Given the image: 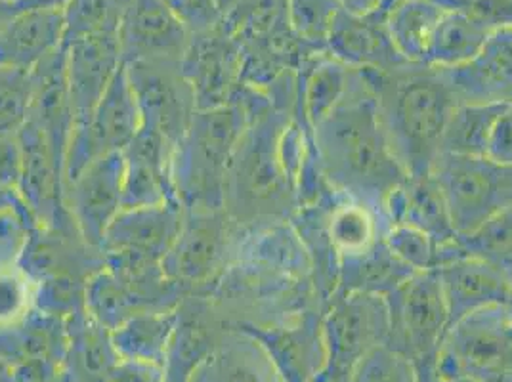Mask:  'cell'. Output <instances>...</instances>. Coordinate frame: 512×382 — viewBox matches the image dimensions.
Returning a JSON list of instances; mask_svg holds the SVG:
<instances>
[{"mask_svg": "<svg viewBox=\"0 0 512 382\" xmlns=\"http://www.w3.org/2000/svg\"><path fill=\"white\" fill-rule=\"evenodd\" d=\"M256 115L245 102L197 109L172 155L174 190L184 211H224L226 174L235 148Z\"/></svg>", "mask_w": 512, "mask_h": 382, "instance_id": "277c9868", "label": "cell"}, {"mask_svg": "<svg viewBox=\"0 0 512 382\" xmlns=\"http://www.w3.org/2000/svg\"><path fill=\"white\" fill-rule=\"evenodd\" d=\"M323 226L333 251L339 256V262L371 251L383 241L386 230V222L381 214L360 201L342 195L323 216Z\"/></svg>", "mask_w": 512, "mask_h": 382, "instance_id": "cb8c5ba5", "label": "cell"}, {"mask_svg": "<svg viewBox=\"0 0 512 382\" xmlns=\"http://www.w3.org/2000/svg\"><path fill=\"white\" fill-rule=\"evenodd\" d=\"M302 79L297 75V104L302 115V127L312 134V128L337 106L346 94L354 69L318 52L308 56L302 64Z\"/></svg>", "mask_w": 512, "mask_h": 382, "instance_id": "7402d4cb", "label": "cell"}, {"mask_svg": "<svg viewBox=\"0 0 512 382\" xmlns=\"http://www.w3.org/2000/svg\"><path fill=\"white\" fill-rule=\"evenodd\" d=\"M190 382H270L264 361L245 344L224 346L195 367Z\"/></svg>", "mask_w": 512, "mask_h": 382, "instance_id": "f1b7e54d", "label": "cell"}, {"mask_svg": "<svg viewBox=\"0 0 512 382\" xmlns=\"http://www.w3.org/2000/svg\"><path fill=\"white\" fill-rule=\"evenodd\" d=\"M29 279L20 270H0V325H12L29 308Z\"/></svg>", "mask_w": 512, "mask_h": 382, "instance_id": "e575fe53", "label": "cell"}, {"mask_svg": "<svg viewBox=\"0 0 512 382\" xmlns=\"http://www.w3.org/2000/svg\"><path fill=\"white\" fill-rule=\"evenodd\" d=\"M117 35L123 64L146 60L182 62L192 39L190 29L163 0H128Z\"/></svg>", "mask_w": 512, "mask_h": 382, "instance_id": "4fadbf2b", "label": "cell"}, {"mask_svg": "<svg viewBox=\"0 0 512 382\" xmlns=\"http://www.w3.org/2000/svg\"><path fill=\"white\" fill-rule=\"evenodd\" d=\"M178 314L172 310L144 312L111 331V344L119 360L142 361L165 367Z\"/></svg>", "mask_w": 512, "mask_h": 382, "instance_id": "d4e9b609", "label": "cell"}, {"mask_svg": "<svg viewBox=\"0 0 512 382\" xmlns=\"http://www.w3.org/2000/svg\"><path fill=\"white\" fill-rule=\"evenodd\" d=\"M159 365L142 363V361L119 360L111 371V382H167L161 375Z\"/></svg>", "mask_w": 512, "mask_h": 382, "instance_id": "74e56055", "label": "cell"}, {"mask_svg": "<svg viewBox=\"0 0 512 382\" xmlns=\"http://www.w3.org/2000/svg\"><path fill=\"white\" fill-rule=\"evenodd\" d=\"M33 69L0 67V138L16 136L33 106Z\"/></svg>", "mask_w": 512, "mask_h": 382, "instance_id": "d6a6232c", "label": "cell"}, {"mask_svg": "<svg viewBox=\"0 0 512 382\" xmlns=\"http://www.w3.org/2000/svg\"><path fill=\"white\" fill-rule=\"evenodd\" d=\"M123 153V209L180 203L172 180L174 146L142 127Z\"/></svg>", "mask_w": 512, "mask_h": 382, "instance_id": "5bb4252c", "label": "cell"}, {"mask_svg": "<svg viewBox=\"0 0 512 382\" xmlns=\"http://www.w3.org/2000/svg\"><path fill=\"white\" fill-rule=\"evenodd\" d=\"M342 10L354 16H371L383 14L396 0H339Z\"/></svg>", "mask_w": 512, "mask_h": 382, "instance_id": "f35d334b", "label": "cell"}, {"mask_svg": "<svg viewBox=\"0 0 512 382\" xmlns=\"http://www.w3.org/2000/svg\"><path fill=\"white\" fill-rule=\"evenodd\" d=\"M291 121L293 117L268 107L241 136L224 190V213L232 222L272 226L297 209V180L281 151V138Z\"/></svg>", "mask_w": 512, "mask_h": 382, "instance_id": "3957f363", "label": "cell"}, {"mask_svg": "<svg viewBox=\"0 0 512 382\" xmlns=\"http://www.w3.org/2000/svg\"><path fill=\"white\" fill-rule=\"evenodd\" d=\"M383 216L386 226L406 224L430 235L440 245L457 239L449 222L444 199L430 176H409L384 201Z\"/></svg>", "mask_w": 512, "mask_h": 382, "instance_id": "44dd1931", "label": "cell"}, {"mask_svg": "<svg viewBox=\"0 0 512 382\" xmlns=\"http://www.w3.org/2000/svg\"><path fill=\"white\" fill-rule=\"evenodd\" d=\"M362 71L373 90L379 121L394 157L407 176H428L442 155L449 115L459 104L446 71L428 64Z\"/></svg>", "mask_w": 512, "mask_h": 382, "instance_id": "7a4b0ae2", "label": "cell"}, {"mask_svg": "<svg viewBox=\"0 0 512 382\" xmlns=\"http://www.w3.org/2000/svg\"><path fill=\"white\" fill-rule=\"evenodd\" d=\"M312 144L327 186L381 216L388 195L409 178L386 140L362 69H354L341 102L312 128Z\"/></svg>", "mask_w": 512, "mask_h": 382, "instance_id": "6da1fadb", "label": "cell"}, {"mask_svg": "<svg viewBox=\"0 0 512 382\" xmlns=\"http://www.w3.org/2000/svg\"><path fill=\"white\" fill-rule=\"evenodd\" d=\"M228 214L224 211H186L182 230L163 272L176 285H203L220 268L228 249Z\"/></svg>", "mask_w": 512, "mask_h": 382, "instance_id": "7c38bea8", "label": "cell"}, {"mask_svg": "<svg viewBox=\"0 0 512 382\" xmlns=\"http://www.w3.org/2000/svg\"><path fill=\"white\" fill-rule=\"evenodd\" d=\"M8 191H10V186H4V184H0V211L8 205V201H10V195H8Z\"/></svg>", "mask_w": 512, "mask_h": 382, "instance_id": "b9f144b4", "label": "cell"}, {"mask_svg": "<svg viewBox=\"0 0 512 382\" xmlns=\"http://www.w3.org/2000/svg\"><path fill=\"white\" fill-rule=\"evenodd\" d=\"M463 255L484 260L512 279V207L490 218L476 232L457 237Z\"/></svg>", "mask_w": 512, "mask_h": 382, "instance_id": "4dcf8cb0", "label": "cell"}, {"mask_svg": "<svg viewBox=\"0 0 512 382\" xmlns=\"http://www.w3.org/2000/svg\"><path fill=\"white\" fill-rule=\"evenodd\" d=\"M127 6L128 0H71L64 10V43L94 33H119Z\"/></svg>", "mask_w": 512, "mask_h": 382, "instance_id": "1f68e13d", "label": "cell"}, {"mask_svg": "<svg viewBox=\"0 0 512 382\" xmlns=\"http://www.w3.org/2000/svg\"><path fill=\"white\" fill-rule=\"evenodd\" d=\"M342 12L339 0H287V22L306 50L325 52L333 25Z\"/></svg>", "mask_w": 512, "mask_h": 382, "instance_id": "f546056e", "label": "cell"}, {"mask_svg": "<svg viewBox=\"0 0 512 382\" xmlns=\"http://www.w3.org/2000/svg\"><path fill=\"white\" fill-rule=\"evenodd\" d=\"M65 39L64 10H27L0 29V67L33 69Z\"/></svg>", "mask_w": 512, "mask_h": 382, "instance_id": "d6986e66", "label": "cell"}, {"mask_svg": "<svg viewBox=\"0 0 512 382\" xmlns=\"http://www.w3.org/2000/svg\"><path fill=\"white\" fill-rule=\"evenodd\" d=\"M444 71L459 104L512 100V27L493 29L470 62Z\"/></svg>", "mask_w": 512, "mask_h": 382, "instance_id": "e0dca14e", "label": "cell"}, {"mask_svg": "<svg viewBox=\"0 0 512 382\" xmlns=\"http://www.w3.org/2000/svg\"><path fill=\"white\" fill-rule=\"evenodd\" d=\"M491 31L490 25L478 16L459 6H449L434 33L427 64L440 69L467 64L482 50Z\"/></svg>", "mask_w": 512, "mask_h": 382, "instance_id": "484cf974", "label": "cell"}, {"mask_svg": "<svg viewBox=\"0 0 512 382\" xmlns=\"http://www.w3.org/2000/svg\"><path fill=\"white\" fill-rule=\"evenodd\" d=\"M392 331H400L417 350L432 348L449 325V312L434 270L417 272L386 295Z\"/></svg>", "mask_w": 512, "mask_h": 382, "instance_id": "9a60e30c", "label": "cell"}, {"mask_svg": "<svg viewBox=\"0 0 512 382\" xmlns=\"http://www.w3.org/2000/svg\"><path fill=\"white\" fill-rule=\"evenodd\" d=\"M501 104H457L442 136V153L486 157L491 125Z\"/></svg>", "mask_w": 512, "mask_h": 382, "instance_id": "83f0119b", "label": "cell"}, {"mask_svg": "<svg viewBox=\"0 0 512 382\" xmlns=\"http://www.w3.org/2000/svg\"><path fill=\"white\" fill-rule=\"evenodd\" d=\"M123 209V153L92 161L69 180V211L86 245L100 249L113 218Z\"/></svg>", "mask_w": 512, "mask_h": 382, "instance_id": "8fae6325", "label": "cell"}, {"mask_svg": "<svg viewBox=\"0 0 512 382\" xmlns=\"http://www.w3.org/2000/svg\"><path fill=\"white\" fill-rule=\"evenodd\" d=\"M436 276L449 312V325L478 310L505 304L512 295V279L484 260L459 253L440 264Z\"/></svg>", "mask_w": 512, "mask_h": 382, "instance_id": "2e32d148", "label": "cell"}, {"mask_svg": "<svg viewBox=\"0 0 512 382\" xmlns=\"http://www.w3.org/2000/svg\"><path fill=\"white\" fill-rule=\"evenodd\" d=\"M71 0H8V4L20 14L27 10H65Z\"/></svg>", "mask_w": 512, "mask_h": 382, "instance_id": "ab89813d", "label": "cell"}, {"mask_svg": "<svg viewBox=\"0 0 512 382\" xmlns=\"http://www.w3.org/2000/svg\"><path fill=\"white\" fill-rule=\"evenodd\" d=\"M142 125V113L123 64L90 119L71 130L65 155L67 180H73L92 161L121 153L136 138Z\"/></svg>", "mask_w": 512, "mask_h": 382, "instance_id": "8992f818", "label": "cell"}, {"mask_svg": "<svg viewBox=\"0 0 512 382\" xmlns=\"http://www.w3.org/2000/svg\"><path fill=\"white\" fill-rule=\"evenodd\" d=\"M388 251L413 272H430L438 268L440 243L430 235L406 224H390L383 234Z\"/></svg>", "mask_w": 512, "mask_h": 382, "instance_id": "836d02e7", "label": "cell"}, {"mask_svg": "<svg viewBox=\"0 0 512 382\" xmlns=\"http://www.w3.org/2000/svg\"><path fill=\"white\" fill-rule=\"evenodd\" d=\"M125 69L142 113V127L155 130L176 148L197 113L195 94L182 73V64L146 60L128 62Z\"/></svg>", "mask_w": 512, "mask_h": 382, "instance_id": "52a82bcc", "label": "cell"}, {"mask_svg": "<svg viewBox=\"0 0 512 382\" xmlns=\"http://www.w3.org/2000/svg\"><path fill=\"white\" fill-rule=\"evenodd\" d=\"M386 12L354 16L342 10L333 25L325 52L352 69L388 71L406 62L386 31Z\"/></svg>", "mask_w": 512, "mask_h": 382, "instance_id": "ac0fdd59", "label": "cell"}, {"mask_svg": "<svg viewBox=\"0 0 512 382\" xmlns=\"http://www.w3.org/2000/svg\"><path fill=\"white\" fill-rule=\"evenodd\" d=\"M184 207L167 203L159 207L121 209L102 239L100 251L109 262L161 264L176 241L184 222Z\"/></svg>", "mask_w": 512, "mask_h": 382, "instance_id": "9c48e42d", "label": "cell"}, {"mask_svg": "<svg viewBox=\"0 0 512 382\" xmlns=\"http://www.w3.org/2000/svg\"><path fill=\"white\" fill-rule=\"evenodd\" d=\"M180 64L192 85L197 109L230 104L243 81V50L224 23L193 33Z\"/></svg>", "mask_w": 512, "mask_h": 382, "instance_id": "ba28073f", "label": "cell"}, {"mask_svg": "<svg viewBox=\"0 0 512 382\" xmlns=\"http://www.w3.org/2000/svg\"><path fill=\"white\" fill-rule=\"evenodd\" d=\"M172 14L184 23L190 33H201L218 27L224 18L218 10L216 0H163Z\"/></svg>", "mask_w": 512, "mask_h": 382, "instance_id": "d590c367", "label": "cell"}, {"mask_svg": "<svg viewBox=\"0 0 512 382\" xmlns=\"http://www.w3.org/2000/svg\"><path fill=\"white\" fill-rule=\"evenodd\" d=\"M14 16H18V12L8 4V0H0V29L12 22Z\"/></svg>", "mask_w": 512, "mask_h": 382, "instance_id": "60d3db41", "label": "cell"}, {"mask_svg": "<svg viewBox=\"0 0 512 382\" xmlns=\"http://www.w3.org/2000/svg\"><path fill=\"white\" fill-rule=\"evenodd\" d=\"M64 44L69 106L73 128H77L85 125L100 104L107 86L123 67V54L117 33L83 35Z\"/></svg>", "mask_w": 512, "mask_h": 382, "instance_id": "30bf717a", "label": "cell"}, {"mask_svg": "<svg viewBox=\"0 0 512 382\" xmlns=\"http://www.w3.org/2000/svg\"><path fill=\"white\" fill-rule=\"evenodd\" d=\"M486 157L512 167V100L503 102L491 125Z\"/></svg>", "mask_w": 512, "mask_h": 382, "instance_id": "8d00e7d4", "label": "cell"}, {"mask_svg": "<svg viewBox=\"0 0 512 382\" xmlns=\"http://www.w3.org/2000/svg\"><path fill=\"white\" fill-rule=\"evenodd\" d=\"M417 274L388 251L384 239L371 251L339 262V287L337 291H360L383 295L392 293L409 277Z\"/></svg>", "mask_w": 512, "mask_h": 382, "instance_id": "4316f807", "label": "cell"}, {"mask_svg": "<svg viewBox=\"0 0 512 382\" xmlns=\"http://www.w3.org/2000/svg\"><path fill=\"white\" fill-rule=\"evenodd\" d=\"M440 191L457 237L512 207V167L488 157L442 153L428 174Z\"/></svg>", "mask_w": 512, "mask_h": 382, "instance_id": "5b68a950", "label": "cell"}, {"mask_svg": "<svg viewBox=\"0 0 512 382\" xmlns=\"http://www.w3.org/2000/svg\"><path fill=\"white\" fill-rule=\"evenodd\" d=\"M448 8L446 0H396L386 10V31L406 62L427 64L434 33Z\"/></svg>", "mask_w": 512, "mask_h": 382, "instance_id": "603a6c76", "label": "cell"}, {"mask_svg": "<svg viewBox=\"0 0 512 382\" xmlns=\"http://www.w3.org/2000/svg\"><path fill=\"white\" fill-rule=\"evenodd\" d=\"M18 142L22 149L20 190L25 197V205H29V209L46 222H52L56 214V199L60 195L58 172L64 163L52 148L43 128L31 117L18 132Z\"/></svg>", "mask_w": 512, "mask_h": 382, "instance_id": "ffe728a7", "label": "cell"}]
</instances>
